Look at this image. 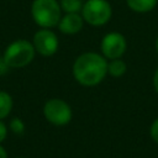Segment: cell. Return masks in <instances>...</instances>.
Here are the masks:
<instances>
[{
  "label": "cell",
  "mask_w": 158,
  "mask_h": 158,
  "mask_svg": "<svg viewBox=\"0 0 158 158\" xmlns=\"http://www.w3.org/2000/svg\"><path fill=\"white\" fill-rule=\"evenodd\" d=\"M73 77L83 86L100 84L107 74V59L96 52H84L73 63Z\"/></svg>",
  "instance_id": "obj_1"
},
{
  "label": "cell",
  "mask_w": 158,
  "mask_h": 158,
  "mask_svg": "<svg viewBox=\"0 0 158 158\" xmlns=\"http://www.w3.org/2000/svg\"><path fill=\"white\" fill-rule=\"evenodd\" d=\"M31 15L40 27L52 28L58 26L62 17V9L57 0H33Z\"/></svg>",
  "instance_id": "obj_2"
},
{
  "label": "cell",
  "mask_w": 158,
  "mask_h": 158,
  "mask_svg": "<svg viewBox=\"0 0 158 158\" xmlns=\"http://www.w3.org/2000/svg\"><path fill=\"white\" fill-rule=\"evenodd\" d=\"M35 47L26 40H17L10 43L4 52V60L9 68H22L35 58Z\"/></svg>",
  "instance_id": "obj_3"
},
{
  "label": "cell",
  "mask_w": 158,
  "mask_h": 158,
  "mask_svg": "<svg viewBox=\"0 0 158 158\" xmlns=\"http://www.w3.org/2000/svg\"><path fill=\"white\" fill-rule=\"evenodd\" d=\"M80 15L84 22L91 26H102L112 16V7L107 0H86Z\"/></svg>",
  "instance_id": "obj_4"
},
{
  "label": "cell",
  "mask_w": 158,
  "mask_h": 158,
  "mask_svg": "<svg viewBox=\"0 0 158 158\" xmlns=\"http://www.w3.org/2000/svg\"><path fill=\"white\" fill-rule=\"evenodd\" d=\"M46 120L54 126H65L70 122L73 112L70 105L62 99H49L43 106Z\"/></svg>",
  "instance_id": "obj_5"
},
{
  "label": "cell",
  "mask_w": 158,
  "mask_h": 158,
  "mask_svg": "<svg viewBox=\"0 0 158 158\" xmlns=\"http://www.w3.org/2000/svg\"><path fill=\"white\" fill-rule=\"evenodd\" d=\"M100 49L106 59L121 58L127 49V41L120 32H109L101 40Z\"/></svg>",
  "instance_id": "obj_6"
},
{
  "label": "cell",
  "mask_w": 158,
  "mask_h": 158,
  "mask_svg": "<svg viewBox=\"0 0 158 158\" xmlns=\"http://www.w3.org/2000/svg\"><path fill=\"white\" fill-rule=\"evenodd\" d=\"M32 44L36 52H38L41 56L49 57L58 51L59 41L57 35L53 31H51L49 28H42L33 35Z\"/></svg>",
  "instance_id": "obj_7"
},
{
  "label": "cell",
  "mask_w": 158,
  "mask_h": 158,
  "mask_svg": "<svg viewBox=\"0 0 158 158\" xmlns=\"http://www.w3.org/2000/svg\"><path fill=\"white\" fill-rule=\"evenodd\" d=\"M84 20L80 14H65L60 17L58 28L64 35H75L81 31Z\"/></svg>",
  "instance_id": "obj_8"
},
{
  "label": "cell",
  "mask_w": 158,
  "mask_h": 158,
  "mask_svg": "<svg viewBox=\"0 0 158 158\" xmlns=\"http://www.w3.org/2000/svg\"><path fill=\"white\" fill-rule=\"evenodd\" d=\"M126 4L133 12L146 14L157 6L158 0H126Z\"/></svg>",
  "instance_id": "obj_9"
},
{
  "label": "cell",
  "mask_w": 158,
  "mask_h": 158,
  "mask_svg": "<svg viewBox=\"0 0 158 158\" xmlns=\"http://www.w3.org/2000/svg\"><path fill=\"white\" fill-rule=\"evenodd\" d=\"M126 72H127V64L121 58L110 59V62H107V74H110L111 77L118 78L122 77Z\"/></svg>",
  "instance_id": "obj_10"
},
{
  "label": "cell",
  "mask_w": 158,
  "mask_h": 158,
  "mask_svg": "<svg viewBox=\"0 0 158 158\" xmlns=\"http://www.w3.org/2000/svg\"><path fill=\"white\" fill-rule=\"evenodd\" d=\"M62 11L65 14H79L83 9V0H59Z\"/></svg>",
  "instance_id": "obj_11"
},
{
  "label": "cell",
  "mask_w": 158,
  "mask_h": 158,
  "mask_svg": "<svg viewBox=\"0 0 158 158\" xmlns=\"http://www.w3.org/2000/svg\"><path fill=\"white\" fill-rule=\"evenodd\" d=\"M12 98L6 91L0 90V120L5 118L12 110Z\"/></svg>",
  "instance_id": "obj_12"
},
{
  "label": "cell",
  "mask_w": 158,
  "mask_h": 158,
  "mask_svg": "<svg viewBox=\"0 0 158 158\" xmlns=\"http://www.w3.org/2000/svg\"><path fill=\"white\" fill-rule=\"evenodd\" d=\"M10 130L16 133V135H22L25 132V123L21 118L19 117H14L11 121H10Z\"/></svg>",
  "instance_id": "obj_13"
},
{
  "label": "cell",
  "mask_w": 158,
  "mask_h": 158,
  "mask_svg": "<svg viewBox=\"0 0 158 158\" xmlns=\"http://www.w3.org/2000/svg\"><path fill=\"white\" fill-rule=\"evenodd\" d=\"M149 135H151V138L158 144V117L151 123V127H149Z\"/></svg>",
  "instance_id": "obj_14"
},
{
  "label": "cell",
  "mask_w": 158,
  "mask_h": 158,
  "mask_svg": "<svg viewBox=\"0 0 158 158\" xmlns=\"http://www.w3.org/2000/svg\"><path fill=\"white\" fill-rule=\"evenodd\" d=\"M6 136H7V127H6V125L0 120V143L5 141Z\"/></svg>",
  "instance_id": "obj_15"
},
{
  "label": "cell",
  "mask_w": 158,
  "mask_h": 158,
  "mask_svg": "<svg viewBox=\"0 0 158 158\" xmlns=\"http://www.w3.org/2000/svg\"><path fill=\"white\" fill-rule=\"evenodd\" d=\"M153 88H154L156 93L158 94V68L156 69V72L153 74Z\"/></svg>",
  "instance_id": "obj_16"
},
{
  "label": "cell",
  "mask_w": 158,
  "mask_h": 158,
  "mask_svg": "<svg viewBox=\"0 0 158 158\" xmlns=\"http://www.w3.org/2000/svg\"><path fill=\"white\" fill-rule=\"evenodd\" d=\"M0 158H7V152L1 144H0Z\"/></svg>",
  "instance_id": "obj_17"
},
{
  "label": "cell",
  "mask_w": 158,
  "mask_h": 158,
  "mask_svg": "<svg viewBox=\"0 0 158 158\" xmlns=\"http://www.w3.org/2000/svg\"><path fill=\"white\" fill-rule=\"evenodd\" d=\"M154 47H156V52L158 53V36H157V38H156V43H154Z\"/></svg>",
  "instance_id": "obj_18"
},
{
  "label": "cell",
  "mask_w": 158,
  "mask_h": 158,
  "mask_svg": "<svg viewBox=\"0 0 158 158\" xmlns=\"http://www.w3.org/2000/svg\"><path fill=\"white\" fill-rule=\"evenodd\" d=\"M17 158H25V157H17Z\"/></svg>",
  "instance_id": "obj_19"
}]
</instances>
